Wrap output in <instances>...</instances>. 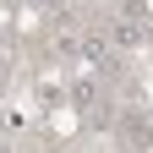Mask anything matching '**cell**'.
<instances>
[{"mask_svg":"<svg viewBox=\"0 0 153 153\" xmlns=\"http://www.w3.org/2000/svg\"><path fill=\"white\" fill-rule=\"evenodd\" d=\"M93 99H99L93 76H76V82H71V104H76V109H93Z\"/></svg>","mask_w":153,"mask_h":153,"instance_id":"cell-1","label":"cell"},{"mask_svg":"<svg viewBox=\"0 0 153 153\" xmlns=\"http://www.w3.org/2000/svg\"><path fill=\"white\" fill-rule=\"evenodd\" d=\"M82 55H88V66H99V60H104V38H88Z\"/></svg>","mask_w":153,"mask_h":153,"instance_id":"cell-2","label":"cell"},{"mask_svg":"<svg viewBox=\"0 0 153 153\" xmlns=\"http://www.w3.org/2000/svg\"><path fill=\"white\" fill-rule=\"evenodd\" d=\"M115 38H120V44H142V33H137V22H126V27H115Z\"/></svg>","mask_w":153,"mask_h":153,"instance_id":"cell-3","label":"cell"},{"mask_svg":"<svg viewBox=\"0 0 153 153\" xmlns=\"http://www.w3.org/2000/svg\"><path fill=\"white\" fill-rule=\"evenodd\" d=\"M0 71H6V60H0Z\"/></svg>","mask_w":153,"mask_h":153,"instance_id":"cell-4","label":"cell"}]
</instances>
